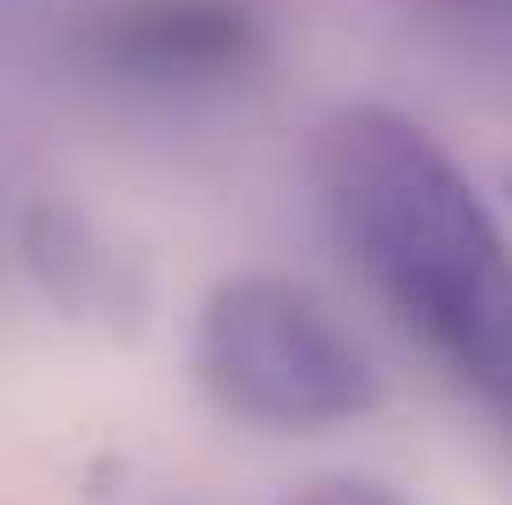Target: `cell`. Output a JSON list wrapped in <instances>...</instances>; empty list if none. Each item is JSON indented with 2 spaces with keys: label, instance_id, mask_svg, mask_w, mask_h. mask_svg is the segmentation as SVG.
<instances>
[{
  "label": "cell",
  "instance_id": "6da1fadb",
  "mask_svg": "<svg viewBox=\"0 0 512 505\" xmlns=\"http://www.w3.org/2000/svg\"><path fill=\"white\" fill-rule=\"evenodd\" d=\"M312 179L364 283L512 439V253L461 164L416 119L342 104L312 142Z\"/></svg>",
  "mask_w": 512,
  "mask_h": 505
},
{
  "label": "cell",
  "instance_id": "7a4b0ae2",
  "mask_svg": "<svg viewBox=\"0 0 512 505\" xmlns=\"http://www.w3.org/2000/svg\"><path fill=\"white\" fill-rule=\"evenodd\" d=\"M193 379L238 424L320 431L379 409V372L290 275H223L193 320Z\"/></svg>",
  "mask_w": 512,
  "mask_h": 505
},
{
  "label": "cell",
  "instance_id": "277c9868",
  "mask_svg": "<svg viewBox=\"0 0 512 505\" xmlns=\"http://www.w3.org/2000/svg\"><path fill=\"white\" fill-rule=\"evenodd\" d=\"M23 260H30L38 290H45L60 312L97 320V327H134V312H141L134 268L104 246L75 208H60V201H38V208H30V216H23Z\"/></svg>",
  "mask_w": 512,
  "mask_h": 505
},
{
  "label": "cell",
  "instance_id": "3957f363",
  "mask_svg": "<svg viewBox=\"0 0 512 505\" xmlns=\"http://www.w3.org/2000/svg\"><path fill=\"white\" fill-rule=\"evenodd\" d=\"M97 52L134 75H231L260 52V23L245 0H134L97 23Z\"/></svg>",
  "mask_w": 512,
  "mask_h": 505
},
{
  "label": "cell",
  "instance_id": "5b68a950",
  "mask_svg": "<svg viewBox=\"0 0 512 505\" xmlns=\"http://www.w3.org/2000/svg\"><path fill=\"white\" fill-rule=\"evenodd\" d=\"M290 505H401L386 483H364V476H320L305 491H290Z\"/></svg>",
  "mask_w": 512,
  "mask_h": 505
}]
</instances>
